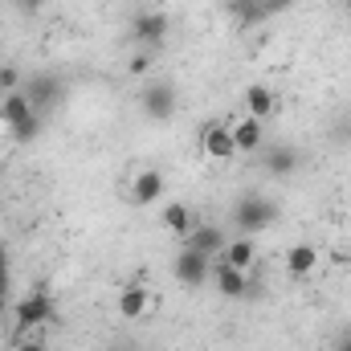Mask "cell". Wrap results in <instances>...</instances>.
<instances>
[{
  "label": "cell",
  "instance_id": "obj_19",
  "mask_svg": "<svg viewBox=\"0 0 351 351\" xmlns=\"http://www.w3.org/2000/svg\"><path fill=\"white\" fill-rule=\"evenodd\" d=\"M41 131H45V114H29L25 123L8 127V139H12V143H33V139H37Z\"/></svg>",
  "mask_w": 351,
  "mask_h": 351
},
{
  "label": "cell",
  "instance_id": "obj_26",
  "mask_svg": "<svg viewBox=\"0 0 351 351\" xmlns=\"http://www.w3.org/2000/svg\"><path fill=\"white\" fill-rule=\"evenodd\" d=\"M331 351H351V327H343V331L335 335V348Z\"/></svg>",
  "mask_w": 351,
  "mask_h": 351
},
{
  "label": "cell",
  "instance_id": "obj_10",
  "mask_svg": "<svg viewBox=\"0 0 351 351\" xmlns=\"http://www.w3.org/2000/svg\"><path fill=\"white\" fill-rule=\"evenodd\" d=\"M164 192H168V184H164V172L160 168H143V172H135V180H131V204H139V208L160 204Z\"/></svg>",
  "mask_w": 351,
  "mask_h": 351
},
{
  "label": "cell",
  "instance_id": "obj_18",
  "mask_svg": "<svg viewBox=\"0 0 351 351\" xmlns=\"http://www.w3.org/2000/svg\"><path fill=\"white\" fill-rule=\"evenodd\" d=\"M160 225H164L168 233H176V237H188V229L196 225V217H192V208H188L184 200H172V204L160 208Z\"/></svg>",
  "mask_w": 351,
  "mask_h": 351
},
{
  "label": "cell",
  "instance_id": "obj_25",
  "mask_svg": "<svg viewBox=\"0 0 351 351\" xmlns=\"http://www.w3.org/2000/svg\"><path fill=\"white\" fill-rule=\"evenodd\" d=\"M12 351H49V343H45V339H16Z\"/></svg>",
  "mask_w": 351,
  "mask_h": 351
},
{
  "label": "cell",
  "instance_id": "obj_24",
  "mask_svg": "<svg viewBox=\"0 0 351 351\" xmlns=\"http://www.w3.org/2000/svg\"><path fill=\"white\" fill-rule=\"evenodd\" d=\"M49 0H16V8H21V16H37L41 8H45Z\"/></svg>",
  "mask_w": 351,
  "mask_h": 351
},
{
  "label": "cell",
  "instance_id": "obj_2",
  "mask_svg": "<svg viewBox=\"0 0 351 351\" xmlns=\"http://www.w3.org/2000/svg\"><path fill=\"white\" fill-rule=\"evenodd\" d=\"M49 319H53V298H49V290H29L25 298L12 302V335H16V339H29V335L41 331ZM16 339H12V343H16Z\"/></svg>",
  "mask_w": 351,
  "mask_h": 351
},
{
  "label": "cell",
  "instance_id": "obj_13",
  "mask_svg": "<svg viewBox=\"0 0 351 351\" xmlns=\"http://www.w3.org/2000/svg\"><path fill=\"white\" fill-rule=\"evenodd\" d=\"M282 269H286L294 282L311 278V274L319 269V250H315L311 241H294V245L286 250V258H282Z\"/></svg>",
  "mask_w": 351,
  "mask_h": 351
},
{
  "label": "cell",
  "instance_id": "obj_12",
  "mask_svg": "<svg viewBox=\"0 0 351 351\" xmlns=\"http://www.w3.org/2000/svg\"><path fill=\"white\" fill-rule=\"evenodd\" d=\"M233 127V143H237V156H258L265 147V123L262 119H254V114H241L237 123H229Z\"/></svg>",
  "mask_w": 351,
  "mask_h": 351
},
{
  "label": "cell",
  "instance_id": "obj_5",
  "mask_svg": "<svg viewBox=\"0 0 351 351\" xmlns=\"http://www.w3.org/2000/svg\"><path fill=\"white\" fill-rule=\"evenodd\" d=\"M176 106H180V90L172 82H147V86L139 90V110L152 123H168L176 114Z\"/></svg>",
  "mask_w": 351,
  "mask_h": 351
},
{
  "label": "cell",
  "instance_id": "obj_14",
  "mask_svg": "<svg viewBox=\"0 0 351 351\" xmlns=\"http://www.w3.org/2000/svg\"><path fill=\"white\" fill-rule=\"evenodd\" d=\"M241 106H245V114L269 123L278 114V94H274V86H265V82H250L245 94H241Z\"/></svg>",
  "mask_w": 351,
  "mask_h": 351
},
{
  "label": "cell",
  "instance_id": "obj_15",
  "mask_svg": "<svg viewBox=\"0 0 351 351\" xmlns=\"http://www.w3.org/2000/svg\"><path fill=\"white\" fill-rule=\"evenodd\" d=\"M221 262H229L233 269H241V274H254L258 262H262V258H258V241H254V237H229Z\"/></svg>",
  "mask_w": 351,
  "mask_h": 351
},
{
  "label": "cell",
  "instance_id": "obj_20",
  "mask_svg": "<svg viewBox=\"0 0 351 351\" xmlns=\"http://www.w3.org/2000/svg\"><path fill=\"white\" fill-rule=\"evenodd\" d=\"M8 298H12V258H8V245L0 233V311L8 306Z\"/></svg>",
  "mask_w": 351,
  "mask_h": 351
},
{
  "label": "cell",
  "instance_id": "obj_16",
  "mask_svg": "<svg viewBox=\"0 0 351 351\" xmlns=\"http://www.w3.org/2000/svg\"><path fill=\"white\" fill-rule=\"evenodd\" d=\"M147 306H152V290H147L143 282H131V286L119 294V315H123L127 323L143 319V315H147Z\"/></svg>",
  "mask_w": 351,
  "mask_h": 351
},
{
  "label": "cell",
  "instance_id": "obj_3",
  "mask_svg": "<svg viewBox=\"0 0 351 351\" xmlns=\"http://www.w3.org/2000/svg\"><path fill=\"white\" fill-rule=\"evenodd\" d=\"M168 33H172V16L164 8H139V12H131V41H135V49L156 53V49H164Z\"/></svg>",
  "mask_w": 351,
  "mask_h": 351
},
{
  "label": "cell",
  "instance_id": "obj_9",
  "mask_svg": "<svg viewBox=\"0 0 351 351\" xmlns=\"http://www.w3.org/2000/svg\"><path fill=\"white\" fill-rule=\"evenodd\" d=\"M180 245H188V250H200V254H208V258H221L225 254V245H229V233L221 229V225H192L188 229V237H180Z\"/></svg>",
  "mask_w": 351,
  "mask_h": 351
},
{
  "label": "cell",
  "instance_id": "obj_7",
  "mask_svg": "<svg viewBox=\"0 0 351 351\" xmlns=\"http://www.w3.org/2000/svg\"><path fill=\"white\" fill-rule=\"evenodd\" d=\"M258 156H262V168L269 176H278V180H290V176L302 168V152L294 143H265Z\"/></svg>",
  "mask_w": 351,
  "mask_h": 351
},
{
  "label": "cell",
  "instance_id": "obj_17",
  "mask_svg": "<svg viewBox=\"0 0 351 351\" xmlns=\"http://www.w3.org/2000/svg\"><path fill=\"white\" fill-rule=\"evenodd\" d=\"M29 114H37V110H33V102H29L25 86L0 98V123H4V127H16V123H25Z\"/></svg>",
  "mask_w": 351,
  "mask_h": 351
},
{
  "label": "cell",
  "instance_id": "obj_4",
  "mask_svg": "<svg viewBox=\"0 0 351 351\" xmlns=\"http://www.w3.org/2000/svg\"><path fill=\"white\" fill-rule=\"evenodd\" d=\"M213 262L217 258H208V254H200V250H188V245H180L172 258V274L180 286H188V290H196V286H208V278H213Z\"/></svg>",
  "mask_w": 351,
  "mask_h": 351
},
{
  "label": "cell",
  "instance_id": "obj_22",
  "mask_svg": "<svg viewBox=\"0 0 351 351\" xmlns=\"http://www.w3.org/2000/svg\"><path fill=\"white\" fill-rule=\"evenodd\" d=\"M147 70H152V53H147V49H135L131 62H127V74L139 78V74H147Z\"/></svg>",
  "mask_w": 351,
  "mask_h": 351
},
{
  "label": "cell",
  "instance_id": "obj_23",
  "mask_svg": "<svg viewBox=\"0 0 351 351\" xmlns=\"http://www.w3.org/2000/svg\"><path fill=\"white\" fill-rule=\"evenodd\" d=\"M298 0H258V8H262V16L269 21V16H278V12H290Z\"/></svg>",
  "mask_w": 351,
  "mask_h": 351
},
{
  "label": "cell",
  "instance_id": "obj_27",
  "mask_svg": "<svg viewBox=\"0 0 351 351\" xmlns=\"http://www.w3.org/2000/svg\"><path fill=\"white\" fill-rule=\"evenodd\" d=\"M348 8H351V0H348Z\"/></svg>",
  "mask_w": 351,
  "mask_h": 351
},
{
  "label": "cell",
  "instance_id": "obj_21",
  "mask_svg": "<svg viewBox=\"0 0 351 351\" xmlns=\"http://www.w3.org/2000/svg\"><path fill=\"white\" fill-rule=\"evenodd\" d=\"M21 86H25V74L16 66H0V98L12 94V90H21Z\"/></svg>",
  "mask_w": 351,
  "mask_h": 351
},
{
  "label": "cell",
  "instance_id": "obj_11",
  "mask_svg": "<svg viewBox=\"0 0 351 351\" xmlns=\"http://www.w3.org/2000/svg\"><path fill=\"white\" fill-rule=\"evenodd\" d=\"M250 278H254V274H241V269H233L229 262H221V258H217L208 282L217 286V294H221V298H245V294H250Z\"/></svg>",
  "mask_w": 351,
  "mask_h": 351
},
{
  "label": "cell",
  "instance_id": "obj_6",
  "mask_svg": "<svg viewBox=\"0 0 351 351\" xmlns=\"http://www.w3.org/2000/svg\"><path fill=\"white\" fill-rule=\"evenodd\" d=\"M25 94H29V102H33L37 114H49V110L62 106L66 82H62L58 74H33V78H25Z\"/></svg>",
  "mask_w": 351,
  "mask_h": 351
},
{
  "label": "cell",
  "instance_id": "obj_1",
  "mask_svg": "<svg viewBox=\"0 0 351 351\" xmlns=\"http://www.w3.org/2000/svg\"><path fill=\"white\" fill-rule=\"evenodd\" d=\"M229 221H233L237 237H262L265 229L278 225V204L269 196H262V192H245V196L233 200Z\"/></svg>",
  "mask_w": 351,
  "mask_h": 351
},
{
  "label": "cell",
  "instance_id": "obj_8",
  "mask_svg": "<svg viewBox=\"0 0 351 351\" xmlns=\"http://www.w3.org/2000/svg\"><path fill=\"white\" fill-rule=\"evenodd\" d=\"M200 152L208 160H233L237 156V143H233V127L229 123H204L200 127Z\"/></svg>",
  "mask_w": 351,
  "mask_h": 351
}]
</instances>
